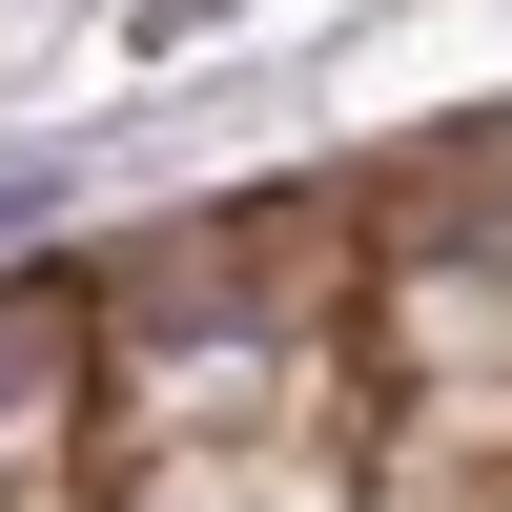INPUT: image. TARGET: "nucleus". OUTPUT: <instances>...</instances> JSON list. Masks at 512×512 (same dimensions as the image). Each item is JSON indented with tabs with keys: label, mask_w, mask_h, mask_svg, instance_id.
<instances>
[{
	"label": "nucleus",
	"mask_w": 512,
	"mask_h": 512,
	"mask_svg": "<svg viewBox=\"0 0 512 512\" xmlns=\"http://www.w3.org/2000/svg\"><path fill=\"white\" fill-rule=\"evenodd\" d=\"M62 369V308H0V390H41Z\"/></svg>",
	"instance_id": "obj_1"
}]
</instances>
